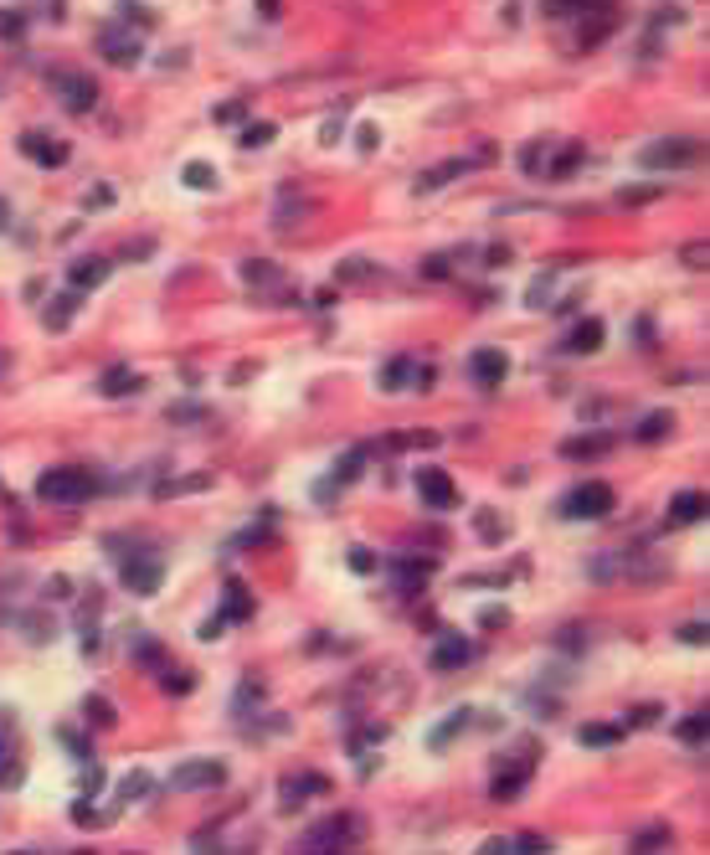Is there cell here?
<instances>
[{"label": "cell", "instance_id": "obj_25", "mask_svg": "<svg viewBox=\"0 0 710 855\" xmlns=\"http://www.w3.org/2000/svg\"><path fill=\"white\" fill-rule=\"evenodd\" d=\"M608 448H613V438L592 433V438H567V444H561V454H567V459H602Z\"/></svg>", "mask_w": 710, "mask_h": 855}, {"label": "cell", "instance_id": "obj_19", "mask_svg": "<svg viewBox=\"0 0 710 855\" xmlns=\"http://www.w3.org/2000/svg\"><path fill=\"white\" fill-rule=\"evenodd\" d=\"M78 304H83V294L78 289H67V294H57V300H47V330H67L73 325V315H78Z\"/></svg>", "mask_w": 710, "mask_h": 855}, {"label": "cell", "instance_id": "obj_35", "mask_svg": "<svg viewBox=\"0 0 710 855\" xmlns=\"http://www.w3.org/2000/svg\"><path fill=\"white\" fill-rule=\"evenodd\" d=\"M273 134H278V129H273L268 119H258V124L242 129V144H248V150H263V144H273Z\"/></svg>", "mask_w": 710, "mask_h": 855}, {"label": "cell", "instance_id": "obj_7", "mask_svg": "<svg viewBox=\"0 0 710 855\" xmlns=\"http://www.w3.org/2000/svg\"><path fill=\"white\" fill-rule=\"evenodd\" d=\"M98 52H103L113 67H134L144 57L140 32H129V21H124V26H103V32H98Z\"/></svg>", "mask_w": 710, "mask_h": 855}, {"label": "cell", "instance_id": "obj_32", "mask_svg": "<svg viewBox=\"0 0 710 855\" xmlns=\"http://www.w3.org/2000/svg\"><path fill=\"white\" fill-rule=\"evenodd\" d=\"M669 845V824H648L644 835L633 840V855H654V850H664Z\"/></svg>", "mask_w": 710, "mask_h": 855}, {"label": "cell", "instance_id": "obj_9", "mask_svg": "<svg viewBox=\"0 0 710 855\" xmlns=\"http://www.w3.org/2000/svg\"><path fill=\"white\" fill-rule=\"evenodd\" d=\"M52 88L63 93V103L73 113H88L98 103V83L88 78V73H52Z\"/></svg>", "mask_w": 710, "mask_h": 855}, {"label": "cell", "instance_id": "obj_43", "mask_svg": "<svg viewBox=\"0 0 710 855\" xmlns=\"http://www.w3.org/2000/svg\"><path fill=\"white\" fill-rule=\"evenodd\" d=\"M679 639H685V644H705V624H685Z\"/></svg>", "mask_w": 710, "mask_h": 855}, {"label": "cell", "instance_id": "obj_5", "mask_svg": "<svg viewBox=\"0 0 710 855\" xmlns=\"http://www.w3.org/2000/svg\"><path fill=\"white\" fill-rule=\"evenodd\" d=\"M227 768L217 758H186L180 768H170V793H196V789H221Z\"/></svg>", "mask_w": 710, "mask_h": 855}, {"label": "cell", "instance_id": "obj_20", "mask_svg": "<svg viewBox=\"0 0 710 855\" xmlns=\"http://www.w3.org/2000/svg\"><path fill=\"white\" fill-rule=\"evenodd\" d=\"M602 335H608V330H602V319L587 315V319H577V330L567 335V350H577V356H592V350L602 346Z\"/></svg>", "mask_w": 710, "mask_h": 855}, {"label": "cell", "instance_id": "obj_26", "mask_svg": "<svg viewBox=\"0 0 710 855\" xmlns=\"http://www.w3.org/2000/svg\"><path fill=\"white\" fill-rule=\"evenodd\" d=\"M551 144L556 140H536V144H525V155H520V171L530 175V181H546V165H551Z\"/></svg>", "mask_w": 710, "mask_h": 855}, {"label": "cell", "instance_id": "obj_15", "mask_svg": "<svg viewBox=\"0 0 710 855\" xmlns=\"http://www.w3.org/2000/svg\"><path fill=\"white\" fill-rule=\"evenodd\" d=\"M124 583H129V593L150 598V593L160 587V556H129V562H124Z\"/></svg>", "mask_w": 710, "mask_h": 855}, {"label": "cell", "instance_id": "obj_27", "mask_svg": "<svg viewBox=\"0 0 710 855\" xmlns=\"http://www.w3.org/2000/svg\"><path fill=\"white\" fill-rule=\"evenodd\" d=\"M669 428H675L669 412H648L644 423L633 428V438H638V444H659V438H669Z\"/></svg>", "mask_w": 710, "mask_h": 855}, {"label": "cell", "instance_id": "obj_38", "mask_svg": "<svg viewBox=\"0 0 710 855\" xmlns=\"http://www.w3.org/2000/svg\"><path fill=\"white\" fill-rule=\"evenodd\" d=\"M679 737H685V742H705V716H685V722H679Z\"/></svg>", "mask_w": 710, "mask_h": 855}, {"label": "cell", "instance_id": "obj_36", "mask_svg": "<svg viewBox=\"0 0 710 855\" xmlns=\"http://www.w3.org/2000/svg\"><path fill=\"white\" fill-rule=\"evenodd\" d=\"M654 196H664V181H654V186H633V191H623V206H644V201H654Z\"/></svg>", "mask_w": 710, "mask_h": 855}, {"label": "cell", "instance_id": "obj_1", "mask_svg": "<svg viewBox=\"0 0 710 855\" xmlns=\"http://www.w3.org/2000/svg\"><path fill=\"white\" fill-rule=\"evenodd\" d=\"M365 840V820L350 814V809H335L319 824H309L299 840H294V855H345Z\"/></svg>", "mask_w": 710, "mask_h": 855}, {"label": "cell", "instance_id": "obj_6", "mask_svg": "<svg viewBox=\"0 0 710 855\" xmlns=\"http://www.w3.org/2000/svg\"><path fill=\"white\" fill-rule=\"evenodd\" d=\"M695 160H700V140H664V144H644L638 165H648V171H685Z\"/></svg>", "mask_w": 710, "mask_h": 855}, {"label": "cell", "instance_id": "obj_17", "mask_svg": "<svg viewBox=\"0 0 710 855\" xmlns=\"http://www.w3.org/2000/svg\"><path fill=\"white\" fill-rule=\"evenodd\" d=\"M469 660H473V644L469 639H458V634L453 639H443L438 650H433V670H463Z\"/></svg>", "mask_w": 710, "mask_h": 855}, {"label": "cell", "instance_id": "obj_34", "mask_svg": "<svg viewBox=\"0 0 710 855\" xmlns=\"http://www.w3.org/2000/svg\"><path fill=\"white\" fill-rule=\"evenodd\" d=\"M248 614H253V598L232 583V587H227V603H221V618H248Z\"/></svg>", "mask_w": 710, "mask_h": 855}, {"label": "cell", "instance_id": "obj_46", "mask_svg": "<svg viewBox=\"0 0 710 855\" xmlns=\"http://www.w3.org/2000/svg\"><path fill=\"white\" fill-rule=\"evenodd\" d=\"M376 144H381V129L365 124V129H361V150H376Z\"/></svg>", "mask_w": 710, "mask_h": 855}, {"label": "cell", "instance_id": "obj_12", "mask_svg": "<svg viewBox=\"0 0 710 855\" xmlns=\"http://www.w3.org/2000/svg\"><path fill=\"white\" fill-rule=\"evenodd\" d=\"M417 495H423L433 510H448V506H458V485L443 469H417Z\"/></svg>", "mask_w": 710, "mask_h": 855}, {"label": "cell", "instance_id": "obj_24", "mask_svg": "<svg viewBox=\"0 0 710 855\" xmlns=\"http://www.w3.org/2000/svg\"><path fill=\"white\" fill-rule=\"evenodd\" d=\"M140 387H144V381L134 377L129 366H109L103 381H98V392H103V397H124V392H140Z\"/></svg>", "mask_w": 710, "mask_h": 855}, {"label": "cell", "instance_id": "obj_16", "mask_svg": "<svg viewBox=\"0 0 710 855\" xmlns=\"http://www.w3.org/2000/svg\"><path fill=\"white\" fill-rule=\"evenodd\" d=\"M109 269H113L109 258H78V263L67 269V284L78 289V294H83V289H98L103 279H109Z\"/></svg>", "mask_w": 710, "mask_h": 855}, {"label": "cell", "instance_id": "obj_47", "mask_svg": "<svg viewBox=\"0 0 710 855\" xmlns=\"http://www.w3.org/2000/svg\"><path fill=\"white\" fill-rule=\"evenodd\" d=\"M0 371H5V361H0Z\"/></svg>", "mask_w": 710, "mask_h": 855}, {"label": "cell", "instance_id": "obj_44", "mask_svg": "<svg viewBox=\"0 0 710 855\" xmlns=\"http://www.w3.org/2000/svg\"><path fill=\"white\" fill-rule=\"evenodd\" d=\"M479 624H484V629H494V624H510V614H505V608H484V614H479Z\"/></svg>", "mask_w": 710, "mask_h": 855}, {"label": "cell", "instance_id": "obj_42", "mask_svg": "<svg viewBox=\"0 0 710 855\" xmlns=\"http://www.w3.org/2000/svg\"><path fill=\"white\" fill-rule=\"evenodd\" d=\"M705 258H710L705 242H690V248H685V269H705Z\"/></svg>", "mask_w": 710, "mask_h": 855}, {"label": "cell", "instance_id": "obj_23", "mask_svg": "<svg viewBox=\"0 0 710 855\" xmlns=\"http://www.w3.org/2000/svg\"><path fill=\"white\" fill-rule=\"evenodd\" d=\"M577 742L582 747H613V742H623V722H587V727L577 732Z\"/></svg>", "mask_w": 710, "mask_h": 855}, {"label": "cell", "instance_id": "obj_13", "mask_svg": "<svg viewBox=\"0 0 710 855\" xmlns=\"http://www.w3.org/2000/svg\"><path fill=\"white\" fill-rule=\"evenodd\" d=\"M469 371H473L479 387H500V381L510 377V356L505 350H494V346H484V350H473L469 356Z\"/></svg>", "mask_w": 710, "mask_h": 855}, {"label": "cell", "instance_id": "obj_33", "mask_svg": "<svg viewBox=\"0 0 710 855\" xmlns=\"http://www.w3.org/2000/svg\"><path fill=\"white\" fill-rule=\"evenodd\" d=\"M180 181H186L190 191H211V186H217V171H211L206 160H190L186 171H180Z\"/></svg>", "mask_w": 710, "mask_h": 855}, {"label": "cell", "instance_id": "obj_28", "mask_svg": "<svg viewBox=\"0 0 710 855\" xmlns=\"http://www.w3.org/2000/svg\"><path fill=\"white\" fill-rule=\"evenodd\" d=\"M144 793H155V778L144 773V768H134V773L119 778V799H124V804H140Z\"/></svg>", "mask_w": 710, "mask_h": 855}, {"label": "cell", "instance_id": "obj_2", "mask_svg": "<svg viewBox=\"0 0 710 855\" xmlns=\"http://www.w3.org/2000/svg\"><path fill=\"white\" fill-rule=\"evenodd\" d=\"M93 490H98V479L88 475V469H73V464L47 469V475L36 479V500H47V506H78V500H88Z\"/></svg>", "mask_w": 710, "mask_h": 855}, {"label": "cell", "instance_id": "obj_31", "mask_svg": "<svg viewBox=\"0 0 710 855\" xmlns=\"http://www.w3.org/2000/svg\"><path fill=\"white\" fill-rule=\"evenodd\" d=\"M551 11H567V16H602L613 0H546Z\"/></svg>", "mask_w": 710, "mask_h": 855}, {"label": "cell", "instance_id": "obj_4", "mask_svg": "<svg viewBox=\"0 0 710 855\" xmlns=\"http://www.w3.org/2000/svg\"><path fill=\"white\" fill-rule=\"evenodd\" d=\"M494 155H500L494 144H473L469 155H453V160H443V165H433V171H427V175H417L412 186H417V191H438V186H448L453 175H469L473 165H490Z\"/></svg>", "mask_w": 710, "mask_h": 855}, {"label": "cell", "instance_id": "obj_18", "mask_svg": "<svg viewBox=\"0 0 710 855\" xmlns=\"http://www.w3.org/2000/svg\"><path fill=\"white\" fill-rule=\"evenodd\" d=\"M587 160L582 144H551V165H546V181H567L577 165Z\"/></svg>", "mask_w": 710, "mask_h": 855}, {"label": "cell", "instance_id": "obj_45", "mask_svg": "<svg viewBox=\"0 0 710 855\" xmlns=\"http://www.w3.org/2000/svg\"><path fill=\"white\" fill-rule=\"evenodd\" d=\"M232 119H242V103H221V109H217V124H232Z\"/></svg>", "mask_w": 710, "mask_h": 855}, {"label": "cell", "instance_id": "obj_41", "mask_svg": "<svg viewBox=\"0 0 710 855\" xmlns=\"http://www.w3.org/2000/svg\"><path fill=\"white\" fill-rule=\"evenodd\" d=\"M350 567H355V572H376L381 562H376L371 552H365V546H350Z\"/></svg>", "mask_w": 710, "mask_h": 855}, {"label": "cell", "instance_id": "obj_40", "mask_svg": "<svg viewBox=\"0 0 710 855\" xmlns=\"http://www.w3.org/2000/svg\"><path fill=\"white\" fill-rule=\"evenodd\" d=\"M463 727H469V712H458L453 722H448V727H438V732H433V747H443L448 737H453V732H463Z\"/></svg>", "mask_w": 710, "mask_h": 855}, {"label": "cell", "instance_id": "obj_22", "mask_svg": "<svg viewBox=\"0 0 710 855\" xmlns=\"http://www.w3.org/2000/svg\"><path fill=\"white\" fill-rule=\"evenodd\" d=\"M700 516H705V495H700V490H679L675 506H669V521L690 526V521H700Z\"/></svg>", "mask_w": 710, "mask_h": 855}, {"label": "cell", "instance_id": "obj_8", "mask_svg": "<svg viewBox=\"0 0 710 855\" xmlns=\"http://www.w3.org/2000/svg\"><path fill=\"white\" fill-rule=\"evenodd\" d=\"M427 381H433V371H427L417 356H392V361L381 366V387H386V392H412V387L423 392Z\"/></svg>", "mask_w": 710, "mask_h": 855}, {"label": "cell", "instance_id": "obj_29", "mask_svg": "<svg viewBox=\"0 0 710 855\" xmlns=\"http://www.w3.org/2000/svg\"><path fill=\"white\" fill-rule=\"evenodd\" d=\"M83 716H88V722H93L98 732H109L113 722H119V712H113V701H109V696H88V701H83Z\"/></svg>", "mask_w": 710, "mask_h": 855}, {"label": "cell", "instance_id": "obj_10", "mask_svg": "<svg viewBox=\"0 0 710 855\" xmlns=\"http://www.w3.org/2000/svg\"><path fill=\"white\" fill-rule=\"evenodd\" d=\"M21 155L36 160V165H52V171H57V165H67V160H73V150H67L63 140L42 134V129H26V134H21Z\"/></svg>", "mask_w": 710, "mask_h": 855}, {"label": "cell", "instance_id": "obj_11", "mask_svg": "<svg viewBox=\"0 0 710 855\" xmlns=\"http://www.w3.org/2000/svg\"><path fill=\"white\" fill-rule=\"evenodd\" d=\"M530 768H536V762H530V752H515V762H510V768H500V773H494L490 793H494V799H500V804H510V799H520V789H525V783H530Z\"/></svg>", "mask_w": 710, "mask_h": 855}, {"label": "cell", "instance_id": "obj_39", "mask_svg": "<svg viewBox=\"0 0 710 855\" xmlns=\"http://www.w3.org/2000/svg\"><path fill=\"white\" fill-rule=\"evenodd\" d=\"M479 536H484V541H500V536H505V521H494L490 510H479Z\"/></svg>", "mask_w": 710, "mask_h": 855}, {"label": "cell", "instance_id": "obj_37", "mask_svg": "<svg viewBox=\"0 0 710 855\" xmlns=\"http://www.w3.org/2000/svg\"><path fill=\"white\" fill-rule=\"evenodd\" d=\"M371 263H365V258H350V263H340V279H345V284H361V279H371Z\"/></svg>", "mask_w": 710, "mask_h": 855}, {"label": "cell", "instance_id": "obj_30", "mask_svg": "<svg viewBox=\"0 0 710 855\" xmlns=\"http://www.w3.org/2000/svg\"><path fill=\"white\" fill-rule=\"evenodd\" d=\"M21 36H26V11L0 5V42H21Z\"/></svg>", "mask_w": 710, "mask_h": 855}, {"label": "cell", "instance_id": "obj_14", "mask_svg": "<svg viewBox=\"0 0 710 855\" xmlns=\"http://www.w3.org/2000/svg\"><path fill=\"white\" fill-rule=\"evenodd\" d=\"M304 793H330V778H325V773H294V778H284V783H278V804L299 809Z\"/></svg>", "mask_w": 710, "mask_h": 855}, {"label": "cell", "instance_id": "obj_21", "mask_svg": "<svg viewBox=\"0 0 710 855\" xmlns=\"http://www.w3.org/2000/svg\"><path fill=\"white\" fill-rule=\"evenodd\" d=\"M242 284H253V289H278V284H284V269H278V263H268V258H253V263H242Z\"/></svg>", "mask_w": 710, "mask_h": 855}, {"label": "cell", "instance_id": "obj_3", "mask_svg": "<svg viewBox=\"0 0 710 855\" xmlns=\"http://www.w3.org/2000/svg\"><path fill=\"white\" fill-rule=\"evenodd\" d=\"M561 510H567L571 521H602L608 510H613V485H602V479H587V485H577V490L561 500Z\"/></svg>", "mask_w": 710, "mask_h": 855}]
</instances>
